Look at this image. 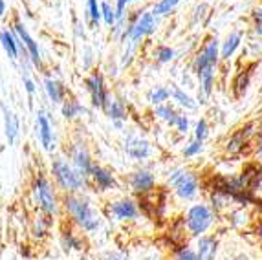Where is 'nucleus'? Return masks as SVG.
<instances>
[{
    "label": "nucleus",
    "mask_w": 262,
    "mask_h": 260,
    "mask_svg": "<svg viewBox=\"0 0 262 260\" xmlns=\"http://www.w3.org/2000/svg\"><path fill=\"white\" fill-rule=\"evenodd\" d=\"M64 207L70 212V216L77 222L84 231H96L99 227V214L94 211V207L88 204L86 200L79 196H66Z\"/></svg>",
    "instance_id": "obj_1"
},
{
    "label": "nucleus",
    "mask_w": 262,
    "mask_h": 260,
    "mask_svg": "<svg viewBox=\"0 0 262 260\" xmlns=\"http://www.w3.org/2000/svg\"><path fill=\"white\" fill-rule=\"evenodd\" d=\"M53 176L57 183L64 189V191H79L84 185V176L77 169H72L64 160H55L53 163Z\"/></svg>",
    "instance_id": "obj_2"
},
{
    "label": "nucleus",
    "mask_w": 262,
    "mask_h": 260,
    "mask_svg": "<svg viewBox=\"0 0 262 260\" xmlns=\"http://www.w3.org/2000/svg\"><path fill=\"white\" fill-rule=\"evenodd\" d=\"M170 185L176 189V194L182 200H192L198 192L196 176L189 170H174L169 178Z\"/></svg>",
    "instance_id": "obj_3"
},
{
    "label": "nucleus",
    "mask_w": 262,
    "mask_h": 260,
    "mask_svg": "<svg viewBox=\"0 0 262 260\" xmlns=\"http://www.w3.org/2000/svg\"><path fill=\"white\" fill-rule=\"evenodd\" d=\"M211 224H213V212H211V209L207 207V205L198 204L189 209L187 227H189V231H191V234L200 236V234H204L209 229Z\"/></svg>",
    "instance_id": "obj_4"
},
{
    "label": "nucleus",
    "mask_w": 262,
    "mask_h": 260,
    "mask_svg": "<svg viewBox=\"0 0 262 260\" xmlns=\"http://www.w3.org/2000/svg\"><path fill=\"white\" fill-rule=\"evenodd\" d=\"M156 30V15L152 11H145L143 15L138 17V20L134 24H130V28L127 30V37L130 39L132 44H136L140 39H143L145 35H150Z\"/></svg>",
    "instance_id": "obj_5"
},
{
    "label": "nucleus",
    "mask_w": 262,
    "mask_h": 260,
    "mask_svg": "<svg viewBox=\"0 0 262 260\" xmlns=\"http://www.w3.org/2000/svg\"><path fill=\"white\" fill-rule=\"evenodd\" d=\"M216 62H219V40L211 39L206 44V48L198 53L196 61H194V72H196V75H200L204 70L216 66Z\"/></svg>",
    "instance_id": "obj_6"
},
{
    "label": "nucleus",
    "mask_w": 262,
    "mask_h": 260,
    "mask_svg": "<svg viewBox=\"0 0 262 260\" xmlns=\"http://www.w3.org/2000/svg\"><path fill=\"white\" fill-rule=\"evenodd\" d=\"M35 198L44 212L55 211V196H53L52 185L42 176H39V180L35 182Z\"/></svg>",
    "instance_id": "obj_7"
},
{
    "label": "nucleus",
    "mask_w": 262,
    "mask_h": 260,
    "mask_svg": "<svg viewBox=\"0 0 262 260\" xmlns=\"http://www.w3.org/2000/svg\"><path fill=\"white\" fill-rule=\"evenodd\" d=\"M88 84V90L92 94V103L99 109H105L106 106V101H108V96H106V90H105V84H103V77L99 74H94L92 77L86 81Z\"/></svg>",
    "instance_id": "obj_8"
},
{
    "label": "nucleus",
    "mask_w": 262,
    "mask_h": 260,
    "mask_svg": "<svg viewBox=\"0 0 262 260\" xmlns=\"http://www.w3.org/2000/svg\"><path fill=\"white\" fill-rule=\"evenodd\" d=\"M125 150L132 160H145V158L150 154V147L145 139L138 138V136H128L127 145H125Z\"/></svg>",
    "instance_id": "obj_9"
},
{
    "label": "nucleus",
    "mask_w": 262,
    "mask_h": 260,
    "mask_svg": "<svg viewBox=\"0 0 262 260\" xmlns=\"http://www.w3.org/2000/svg\"><path fill=\"white\" fill-rule=\"evenodd\" d=\"M110 214H114L118 220H132L138 216V207L130 200H119L110 205Z\"/></svg>",
    "instance_id": "obj_10"
},
{
    "label": "nucleus",
    "mask_w": 262,
    "mask_h": 260,
    "mask_svg": "<svg viewBox=\"0 0 262 260\" xmlns=\"http://www.w3.org/2000/svg\"><path fill=\"white\" fill-rule=\"evenodd\" d=\"M251 134H253V125H251V123L246 126H241L238 130H235V134H233L231 138H229V141H227V150L229 152L242 150V147L248 143V139Z\"/></svg>",
    "instance_id": "obj_11"
},
{
    "label": "nucleus",
    "mask_w": 262,
    "mask_h": 260,
    "mask_svg": "<svg viewBox=\"0 0 262 260\" xmlns=\"http://www.w3.org/2000/svg\"><path fill=\"white\" fill-rule=\"evenodd\" d=\"M154 183H156V180H154V176L149 170H138V172L132 174V178H130V185L136 192L152 191Z\"/></svg>",
    "instance_id": "obj_12"
},
{
    "label": "nucleus",
    "mask_w": 262,
    "mask_h": 260,
    "mask_svg": "<svg viewBox=\"0 0 262 260\" xmlns=\"http://www.w3.org/2000/svg\"><path fill=\"white\" fill-rule=\"evenodd\" d=\"M72 158H74L75 169L83 174V176H86V174H92V163H90V156H88L86 148H84L81 143H77L74 147Z\"/></svg>",
    "instance_id": "obj_13"
},
{
    "label": "nucleus",
    "mask_w": 262,
    "mask_h": 260,
    "mask_svg": "<svg viewBox=\"0 0 262 260\" xmlns=\"http://www.w3.org/2000/svg\"><path fill=\"white\" fill-rule=\"evenodd\" d=\"M196 255L198 260H214V255H216V240L213 236H200Z\"/></svg>",
    "instance_id": "obj_14"
},
{
    "label": "nucleus",
    "mask_w": 262,
    "mask_h": 260,
    "mask_svg": "<svg viewBox=\"0 0 262 260\" xmlns=\"http://www.w3.org/2000/svg\"><path fill=\"white\" fill-rule=\"evenodd\" d=\"M15 31H17L18 39L22 40V44H26L28 52H30V55H31V61L35 62V64H40L39 48H37L35 40L31 39V37H30V33H28V31L24 30V26H22V24H17V26H15Z\"/></svg>",
    "instance_id": "obj_15"
},
{
    "label": "nucleus",
    "mask_w": 262,
    "mask_h": 260,
    "mask_svg": "<svg viewBox=\"0 0 262 260\" xmlns=\"http://www.w3.org/2000/svg\"><path fill=\"white\" fill-rule=\"evenodd\" d=\"M37 128H39V138L42 147L50 150L52 148V126H50L48 117L44 114H39V117H37Z\"/></svg>",
    "instance_id": "obj_16"
},
{
    "label": "nucleus",
    "mask_w": 262,
    "mask_h": 260,
    "mask_svg": "<svg viewBox=\"0 0 262 260\" xmlns=\"http://www.w3.org/2000/svg\"><path fill=\"white\" fill-rule=\"evenodd\" d=\"M92 176H94V180H96L97 187H99L101 191H106V189H112V187L118 185L116 180H114L112 172L101 169V167H92Z\"/></svg>",
    "instance_id": "obj_17"
},
{
    "label": "nucleus",
    "mask_w": 262,
    "mask_h": 260,
    "mask_svg": "<svg viewBox=\"0 0 262 260\" xmlns=\"http://www.w3.org/2000/svg\"><path fill=\"white\" fill-rule=\"evenodd\" d=\"M241 40H242L241 31H235V33L229 35V37L226 39V42H224V46H222V53H220V57H222V59H229V57L235 53V50L241 46Z\"/></svg>",
    "instance_id": "obj_18"
},
{
    "label": "nucleus",
    "mask_w": 262,
    "mask_h": 260,
    "mask_svg": "<svg viewBox=\"0 0 262 260\" xmlns=\"http://www.w3.org/2000/svg\"><path fill=\"white\" fill-rule=\"evenodd\" d=\"M106 112H108V117L112 119V121H121V119H125V109H123V104L119 103L118 99H112V97H108V101H106Z\"/></svg>",
    "instance_id": "obj_19"
},
{
    "label": "nucleus",
    "mask_w": 262,
    "mask_h": 260,
    "mask_svg": "<svg viewBox=\"0 0 262 260\" xmlns=\"http://www.w3.org/2000/svg\"><path fill=\"white\" fill-rule=\"evenodd\" d=\"M169 94H170V97H174L176 101H178L180 104H182V106H185V109H196V103H194V101L191 99V97L187 96V94H185L184 90H182V88H178V86H170L169 88Z\"/></svg>",
    "instance_id": "obj_20"
},
{
    "label": "nucleus",
    "mask_w": 262,
    "mask_h": 260,
    "mask_svg": "<svg viewBox=\"0 0 262 260\" xmlns=\"http://www.w3.org/2000/svg\"><path fill=\"white\" fill-rule=\"evenodd\" d=\"M0 40H2V44H4V48H6V52H8V55L11 57V59H17V55H18L17 46L20 42H15L13 35L9 33V31H2V33H0Z\"/></svg>",
    "instance_id": "obj_21"
},
{
    "label": "nucleus",
    "mask_w": 262,
    "mask_h": 260,
    "mask_svg": "<svg viewBox=\"0 0 262 260\" xmlns=\"http://www.w3.org/2000/svg\"><path fill=\"white\" fill-rule=\"evenodd\" d=\"M156 116H160L163 121H167L169 125L174 126L176 121H178V114L174 112V109H170L169 104H158L156 106Z\"/></svg>",
    "instance_id": "obj_22"
},
{
    "label": "nucleus",
    "mask_w": 262,
    "mask_h": 260,
    "mask_svg": "<svg viewBox=\"0 0 262 260\" xmlns=\"http://www.w3.org/2000/svg\"><path fill=\"white\" fill-rule=\"evenodd\" d=\"M200 82H202V90H204V94L206 96H209L211 94V90H213V81H214V66L213 68H207V70H204L200 75Z\"/></svg>",
    "instance_id": "obj_23"
},
{
    "label": "nucleus",
    "mask_w": 262,
    "mask_h": 260,
    "mask_svg": "<svg viewBox=\"0 0 262 260\" xmlns=\"http://www.w3.org/2000/svg\"><path fill=\"white\" fill-rule=\"evenodd\" d=\"M249 84V72L248 70H242L241 74L236 75L235 82H233V88H235V96L241 97L242 94L246 92V88H248Z\"/></svg>",
    "instance_id": "obj_24"
},
{
    "label": "nucleus",
    "mask_w": 262,
    "mask_h": 260,
    "mask_svg": "<svg viewBox=\"0 0 262 260\" xmlns=\"http://www.w3.org/2000/svg\"><path fill=\"white\" fill-rule=\"evenodd\" d=\"M17 132H18L17 117H15L11 112H8V110H6V134H8L9 143H13V141H15V138H17Z\"/></svg>",
    "instance_id": "obj_25"
},
{
    "label": "nucleus",
    "mask_w": 262,
    "mask_h": 260,
    "mask_svg": "<svg viewBox=\"0 0 262 260\" xmlns=\"http://www.w3.org/2000/svg\"><path fill=\"white\" fill-rule=\"evenodd\" d=\"M180 0H160L156 6H154V9H152V13L156 15H167V13H170V9L172 8H176V4H178Z\"/></svg>",
    "instance_id": "obj_26"
},
{
    "label": "nucleus",
    "mask_w": 262,
    "mask_h": 260,
    "mask_svg": "<svg viewBox=\"0 0 262 260\" xmlns=\"http://www.w3.org/2000/svg\"><path fill=\"white\" fill-rule=\"evenodd\" d=\"M44 84H46V92H48L50 99L53 103H61V88H59V84L55 81H52V79H46Z\"/></svg>",
    "instance_id": "obj_27"
},
{
    "label": "nucleus",
    "mask_w": 262,
    "mask_h": 260,
    "mask_svg": "<svg viewBox=\"0 0 262 260\" xmlns=\"http://www.w3.org/2000/svg\"><path fill=\"white\" fill-rule=\"evenodd\" d=\"M169 96H170V94H169V90H167V88L156 86L149 94V99H150V103H154V104H162L163 101H167V97H169Z\"/></svg>",
    "instance_id": "obj_28"
},
{
    "label": "nucleus",
    "mask_w": 262,
    "mask_h": 260,
    "mask_svg": "<svg viewBox=\"0 0 262 260\" xmlns=\"http://www.w3.org/2000/svg\"><path fill=\"white\" fill-rule=\"evenodd\" d=\"M101 13H103V18H105V22L108 24V26H114L116 20H118V17H116V9H114L108 2H103V6H101Z\"/></svg>",
    "instance_id": "obj_29"
},
{
    "label": "nucleus",
    "mask_w": 262,
    "mask_h": 260,
    "mask_svg": "<svg viewBox=\"0 0 262 260\" xmlns=\"http://www.w3.org/2000/svg\"><path fill=\"white\" fill-rule=\"evenodd\" d=\"M79 112H83V106H81L77 101H66L64 109H62L64 117H74V116H77Z\"/></svg>",
    "instance_id": "obj_30"
},
{
    "label": "nucleus",
    "mask_w": 262,
    "mask_h": 260,
    "mask_svg": "<svg viewBox=\"0 0 262 260\" xmlns=\"http://www.w3.org/2000/svg\"><path fill=\"white\" fill-rule=\"evenodd\" d=\"M156 59H158V62H169L174 59V52L170 48H167V46H160V48L156 50Z\"/></svg>",
    "instance_id": "obj_31"
},
{
    "label": "nucleus",
    "mask_w": 262,
    "mask_h": 260,
    "mask_svg": "<svg viewBox=\"0 0 262 260\" xmlns=\"http://www.w3.org/2000/svg\"><path fill=\"white\" fill-rule=\"evenodd\" d=\"M202 148H204V145H202V141H192V143H189L187 147H185V150H184V154H185V158H192V156H196V154H200L202 152Z\"/></svg>",
    "instance_id": "obj_32"
},
{
    "label": "nucleus",
    "mask_w": 262,
    "mask_h": 260,
    "mask_svg": "<svg viewBox=\"0 0 262 260\" xmlns=\"http://www.w3.org/2000/svg\"><path fill=\"white\" fill-rule=\"evenodd\" d=\"M88 13H90V18H92L94 22H99V18H101V9H99V6H97V0H88Z\"/></svg>",
    "instance_id": "obj_33"
},
{
    "label": "nucleus",
    "mask_w": 262,
    "mask_h": 260,
    "mask_svg": "<svg viewBox=\"0 0 262 260\" xmlns=\"http://www.w3.org/2000/svg\"><path fill=\"white\" fill-rule=\"evenodd\" d=\"M194 136H196L198 141H204L207 138V123L206 119H200L196 123V130H194Z\"/></svg>",
    "instance_id": "obj_34"
},
{
    "label": "nucleus",
    "mask_w": 262,
    "mask_h": 260,
    "mask_svg": "<svg viewBox=\"0 0 262 260\" xmlns=\"http://www.w3.org/2000/svg\"><path fill=\"white\" fill-rule=\"evenodd\" d=\"M178 260H198V255L194 251H191L189 247H182L178 251Z\"/></svg>",
    "instance_id": "obj_35"
},
{
    "label": "nucleus",
    "mask_w": 262,
    "mask_h": 260,
    "mask_svg": "<svg viewBox=\"0 0 262 260\" xmlns=\"http://www.w3.org/2000/svg\"><path fill=\"white\" fill-rule=\"evenodd\" d=\"M174 126L178 128V132H182V134H187V130H189V119L185 116H180Z\"/></svg>",
    "instance_id": "obj_36"
},
{
    "label": "nucleus",
    "mask_w": 262,
    "mask_h": 260,
    "mask_svg": "<svg viewBox=\"0 0 262 260\" xmlns=\"http://www.w3.org/2000/svg\"><path fill=\"white\" fill-rule=\"evenodd\" d=\"M253 18H255V31H257V35H262V9L255 11Z\"/></svg>",
    "instance_id": "obj_37"
},
{
    "label": "nucleus",
    "mask_w": 262,
    "mask_h": 260,
    "mask_svg": "<svg viewBox=\"0 0 262 260\" xmlns=\"http://www.w3.org/2000/svg\"><path fill=\"white\" fill-rule=\"evenodd\" d=\"M130 2H134V0H118V4H116V17H118V20L123 17V11H125V6L130 4Z\"/></svg>",
    "instance_id": "obj_38"
},
{
    "label": "nucleus",
    "mask_w": 262,
    "mask_h": 260,
    "mask_svg": "<svg viewBox=\"0 0 262 260\" xmlns=\"http://www.w3.org/2000/svg\"><path fill=\"white\" fill-rule=\"evenodd\" d=\"M105 260H128V258L125 255H121V253H110Z\"/></svg>",
    "instance_id": "obj_39"
},
{
    "label": "nucleus",
    "mask_w": 262,
    "mask_h": 260,
    "mask_svg": "<svg viewBox=\"0 0 262 260\" xmlns=\"http://www.w3.org/2000/svg\"><path fill=\"white\" fill-rule=\"evenodd\" d=\"M24 82H26V90L30 92V94H33V92H35V84H33L28 77H24Z\"/></svg>",
    "instance_id": "obj_40"
},
{
    "label": "nucleus",
    "mask_w": 262,
    "mask_h": 260,
    "mask_svg": "<svg viewBox=\"0 0 262 260\" xmlns=\"http://www.w3.org/2000/svg\"><path fill=\"white\" fill-rule=\"evenodd\" d=\"M258 156H260V160H262V130H260V134H258Z\"/></svg>",
    "instance_id": "obj_41"
},
{
    "label": "nucleus",
    "mask_w": 262,
    "mask_h": 260,
    "mask_svg": "<svg viewBox=\"0 0 262 260\" xmlns=\"http://www.w3.org/2000/svg\"><path fill=\"white\" fill-rule=\"evenodd\" d=\"M4 11H6V2L0 0V15H4Z\"/></svg>",
    "instance_id": "obj_42"
}]
</instances>
